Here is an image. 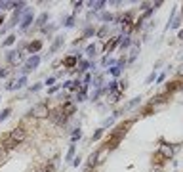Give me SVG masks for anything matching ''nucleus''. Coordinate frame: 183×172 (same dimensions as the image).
<instances>
[{
    "instance_id": "obj_30",
    "label": "nucleus",
    "mask_w": 183,
    "mask_h": 172,
    "mask_svg": "<svg viewBox=\"0 0 183 172\" xmlns=\"http://www.w3.org/2000/svg\"><path fill=\"white\" fill-rule=\"evenodd\" d=\"M101 19H103V21H112L114 17H112L111 14H103V15H101Z\"/></svg>"
},
{
    "instance_id": "obj_9",
    "label": "nucleus",
    "mask_w": 183,
    "mask_h": 172,
    "mask_svg": "<svg viewBox=\"0 0 183 172\" xmlns=\"http://www.w3.org/2000/svg\"><path fill=\"white\" fill-rule=\"evenodd\" d=\"M76 61H78V56H71V58H65L63 65H65V67H69V69H71V67H75V65H76Z\"/></svg>"
},
{
    "instance_id": "obj_10",
    "label": "nucleus",
    "mask_w": 183,
    "mask_h": 172,
    "mask_svg": "<svg viewBox=\"0 0 183 172\" xmlns=\"http://www.w3.org/2000/svg\"><path fill=\"white\" fill-rule=\"evenodd\" d=\"M40 48H42V42H40V40H34V42H31V44H29V52L36 54V52L40 50Z\"/></svg>"
},
{
    "instance_id": "obj_41",
    "label": "nucleus",
    "mask_w": 183,
    "mask_h": 172,
    "mask_svg": "<svg viewBox=\"0 0 183 172\" xmlns=\"http://www.w3.org/2000/svg\"><path fill=\"white\" fill-rule=\"evenodd\" d=\"M2 23H4V19H2V17H0V25H2Z\"/></svg>"
},
{
    "instance_id": "obj_33",
    "label": "nucleus",
    "mask_w": 183,
    "mask_h": 172,
    "mask_svg": "<svg viewBox=\"0 0 183 172\" xmlns=\"http://www.w3.org/2000/svg\"><path fill=\"white\" fill-rule=\"evenodd\" d=\"M42 88V84H34V86H31V92H38Z\"/></svg>"
},
{
    "instance_id": "obj_37",
    "label": "nucleus",
    "mask_w": 183,
    "mask_h": 172,
    "mask_svg": "<svg viewBox=\"0 0 183 172\" xmlns=\"http://www.w3.org/2000/svg\"><path fill=\"white\" fill-rule=\"evenodd\" d=\"M54 82H55V77H50L48 80H46V84H54Z\"/></svg>"
},
{
    "instance_id": "obj_39",
    "label": "nucleus",
    "mask_w": 183,
    "mask_h": 172,
    "mask_svg": "<svg viewBox=\"0 0 183 172\" xmlns=\"http://www.w3.org/2000/svg\"><path fill=\"white\" fill-rule=\"evenodd\" d=\"M105 33H107V27H103V29H101V31H99V33H97V35H99V36H103V35H105Z\"/></svg>"
},
{
    "instance_id": "obj_16",
    "label": "nucleus",
    "mask_w": 183,
    "mask_h": 172,
    "mask_svg": "<svg viewBox=\"0 0 183 172\" xmlns=\"http://www.w3.org/2000/svg\"><path fill=\"white\" fill-rule=\"evenodd\" d=\"M13 42H15V36H13V35H10V36H8V38L2 42V46H12Z\"/></svg>"
},
{
    "instance_id": "obj_38",
    "label": "nucleus",
    "mask_w": 183,
    "mask_h": 172,
    "mask_svg": "<svg viewBox=\"0 0 183 172\" xmlns=\"http://www.w3.org/2000/svg\"><path fill=\"white\" fill-rule=\"evenodd\" d=\"M177 75H179V77H183V65H179V69H177Z\"/></svg>"
},
{
    "instance_id": "obj_14",
    "label": "nucleus",
    "mask_w": 183,
    "mask_h": 172,
    "mask_svg": "<svg viewBox=\"0 0 183 172\" xmlns=\"http://www.w3.org/2000/svg\"><path fill=\"white\" fill-rule=\"evenodd\" d=\"M90 6L94 8V10H101L105 6V2H103V0H99V2H90Z\"/></svg>"
},
{
    "instance_id": "obj_32",
    "label": "nucleus",
    "mask_w": 183,
    "mask_h": 172,
    "mask_svg": "<svg viewBox=\"0 0 183 172\" xmlns=\"http://www.w3.org/2000/svg\"><path fill=\"white\" fill-rule=\"evenodd\" d=\"M164 79H166V73H162V75H158V79H156V82H164Z\"/></svg>"
},
{
    "instance_id": "obj_22",
    "label": "nucleus",
    "mask_w": 183,
    "mask_h": 172,
    "mask_svg": "<svg viewBox=\"0 0 183 172\" xmlns=\"http://www.w3.org/2000/svg\"><path fill=\"white\" fill-rule=\"evenodd\" d=\"M111 75L118 77V75H120V67H117V65H114V67H111Z\"/></svg>"
},
{
    "instance_id": "obj_34",
    "label": "nucleus",
    "mask_w": 183,
    "mask_h": 172,
    "mask_svg": "<svg viewBox=\"0 0 183 172\" xmlns=\"http://www.w3.org/2000/svg\"><path fill=\"white\" fill-rule=\"evenodd\" d=\"M4 157H6V151H4V147H0V161H4Z\"/></svg>"
},
{
    "instance_id": "obj_7",
    "label": "nucleus",
    "mask_w": 183,
    "mask_h": 172,
    "mask_svg": "<svg viewBox=\"0 0 183 172\" xmlns=\"http://www.w3.org/2000/svg\"><path fill=\"white\" fill-rule=\"evenodd\" d=\"M31 23H33V12L27 10V12H25V17H23V21H21V29H23V31L29 29V27H31Z\"/></svg>"
},
{
    "instance_id": "obj_4",
    "label": "nucleus",
    "mask_w": 183,
    "mask_h": 172,
    "mask_svg": "<svg viewBox=\"0 0 183 172\" xmlns=\"http://www.w3.org/2000/svg\"><path fill=\"white\" fill-rule=\"evenodd\" d=\"M158 155L162 159H172L174 157V147L168 145V143H162V145H160V149H158Z\"/></svg>"
},
{
    "instance_id": "obj_40",
    "label": "nucleus",
    "mask_w": 183,
    "mask_h": 172,
    "mask_svg": "<svg viewBox=\"0 0 183 172\" xmlns=\"http://www.w3.org/2000/svg\"><path fill=\"white\" fill-rule=\"evenodd\" d=\"M177 38H183V29L179 31V35H177Z\"/></svg>"
},
{
    "instance_id": "obj_31",
    "label": "nucleus",
    "mask_w": 183,
    "mask_h": 172,
    "mask_svg": "<svg viewBox=\"0 0 183 172\" xmlns=\"http://www.w3.org/2000/svg\"><path fill=\"white\" fill-rule=\"evenodd\" d=\"M84 97H86V94L84 92H78L76 94V102H84Z\"/></svg>"
},
{
    "instance_id": "obj_20",
    "label": "nucleus",
    "mask_w": 183,
    "mask_h": 172,
    "mask_svg": "<svg viewBox=\"0 0 183 172\" xmlns=\"http://www.w3.org/2000/svg\"><path fill=\"white\" fill-rule=\"evenodd\" d=\"M80 138H82V132H80V130H78V128H76V130H75V132H73V143H75V141H76V140H80Z\"/></svg>"
},
{
    "instance_id": "obj_25",
    "label": "nucleus",
    "mask_w": 183,
    "mask_h": 172,
    "mask_svg": "<svg viewBox=\"0 0 183 172\" xmlns=\"http://www.w3.org/2000/svg\"><path fill=\"white\" fill-rule=\"evenodd\" d=\"M88 166H96V155L94 153H92L90 159H88Z\"/></svg>"
},
{
    "instance_id": "obj_23",
    "label": "nucleus",
    "mask_w": 183,
    "mask_h": 172,
    "mask_svg": "<svg viewBox=\"0 0 183 172\" xmlns=\"http://www.w3.org/2000/svg\"><path fill=\"white\" fill-rule=\"evenodd\" d=\"M75 25V17L71 15V17H67V21H65V27H73Z\"/></svg>"
},
{
    "instance_id": "obj_17",
    "label": "nucleus",
    "mask_w": 183,
    "mask_h": 172,
    "mask_svg": "<svg viewBox=\"0 0 183 172\" xmlns=\"http://www.w3.org/2000/svg\"><path fill=\"white\" fill-rule=\"evenodd\" d=\"M139 100H141V97H133V100H132V102L126 105V109H132V107H135L137 103H139Z\"/></svg>"
},
{
    "instance_id": "obj_3",
    "label": "nucleus",
    "mask_w": 183,
    "mask_h": 172,
    "mask_svg": "<svg viewBox=\"0 0 183 172\" xmlns=\"http://www.w3.org/2000/svg\"><path fill=\"white\" fill-rule=\"evenodd\" d=\"M50 117H52L54 122H57V125H65V122H67V115H65V111H63L61 107L55 109L54 113H50Z\"/></svg>"
},
{
    "instance_id": "obj_36",
    "label": "nucleus",
    "mask_w": 183,
    "mask_h": 172,
    "mask_svg": "<svg viewBox=\"0 0 183 172\" xmlns=\"http://www.w3.org/2000/svg\"><path fill=\"white\" fill-rule=\"evenodd\" d=\"M8 75V71L6 69H2V67H0V77H6Z\"/></svg>"
},
{
    "instance_id": "obj_27",
    "label": "nucleus",
    "mask_w": 183,
    "mask_h": 172,
    "mask_svg": "<svg viewBox=\"0 0 183 172\" xmlns=\"http://www.w3.org/2000/svg\"><path fill=\"white\" fill-rule=\"evenodd\" d=\"M175 88H179V82H170L168 84V92H174Z\"/></svg>"
},
{
    "instance_id": "obj_24",
    "label": "nucleus",
    "mask_w": 183,
    "mask_h": 172,
    "mask_svg": "<svg viewBox=\"0 0 183 172\" xmlns=\"http://www.w3.org/2000/svg\"><path fill=\"white\" fill-rule=\"evenodd\" d=\"M120 96H122V92H112V96H111L112 100H111V102H118V100H120Z\"/></svg>"
},
{
    "instance_id": "obj_29",
    "label": "nucleus",
    "mask_w": 183,
    "mask_h": 172,
    "mask_svg": "<svg viewBox=\"0 0 183 172\" xmlns=\"http://www.w3.org/2000/svg\"><path fill=\"white\" fill-rule=\"evenodd\" d=\"M101 136H103V128H99V130H97V132H96L94 136H92V140H99Z\"/></svg>"
},
{
    "instance_id": "obj_35",
    "label": "nucleus",
    "mask_w": 183,
    "mask_h": 172,
    "mask_svg": "<svg viewBox=\"0 0 183 172\" xmlns=\"http://www.w3.org/2000/svg\"><path fill=\"white\" fill-rule=\"evenodd\" d=\"M44 172H55V168H54V164H48V166H46V170Z\"/></svg>"
},
{
    "instance_id": "obj_18",
    "label": "nucleus",
    "mask_w": 183,
    "mask_h": 172,
    "mask_svg": "<svg viewBox=\"0 0 183 172\" xmlns=\"http://www.w3.org/2000/svg\"><path fill=\"white\" fill-rule=\"evenodd\" d=\"M130 46V38L128 36H120V48H126Z\"/></svg>"
},
{
    "instance_id": "obj_21",
    "label": "nucleus",
    "mask_w": 183,
    "mask_h": 172,
    "mask_svg": "<svg viewBox=\"0 0 183 172\" xmlns=\"http://www.w3.org/2000/svg\"><path fill=\"white\" fill-rule=\"evenodd\" d=\"M75 157V145H71V147H69V153H67V161H71Z\"/></svg>"
},
{
    "instance_id": "obj_26",
    "label": "nucleus",
    "mask_w": 183,
    "mask_h": 172,
    "mask_svg": "<svg viewBox=\"0 0 183 172\" xmlns=\"http://www.w3.org/2000/svg\"><path fill=\"white\" fill-rule=\"evenodd\" d=\"M88 67H90V63H88V61H82V63H80V69H78V73H84Z\"/></svg>"
},
{
    "instance_id": "obj_13",
    "label": "nucleus",
    "mask_w": 183,
    "mask_h": 172,
    "mask_svg": "<svg viewBox=\"0 0 183 172\" xmlns=\"http://www.w3.org/2000/svg\"><path fill=\"white\" fill-rule=\"evenodd\" d=\"M94 54H96V46H94V44H90V46L86 48V56H88V58H92Z\"/></svg>"
},
{
    "instance_id": "obj_6",
    "label": "nucleus",
    "mask_w": 183,
    "mask_h": 172,
    "mask_svg": "<svg viewBox=\"0 0 183 172\" xmlns=\"http://www.w3.org/2000/svg\"><path fill=\"white\" fill-rule=\"evenodd\" d=\"M94 155H96V164H101V163H105V157L109 155V149H107V147L103 145L101 149H97Z\"/></svg>"
},
{
    "instance_id": "obj_1",
    "label": "nucleus",
    "mask_w": 183,
    "mask_h": 172,
    "mask_svg": "<svg viewBox=\"0 0 183 172\" xmlns=\"http://www.w3.org/2000/svg\"><path fill=\"white\" fill-rule=\"evenodd\" d=\"M27 138V134H25V128H21V126H17V128H13L12 132H10V136H8V140L2 143L4 147H8V149H12V147H15L17 143H21L23 140Z\"/></svg>"
},
{
    "instance_id": "obj_8",
    "label": "nucleus",
    "mask_w": 183,
    "mask_h": 172,
    "mask_svg": "<svg viewBox=\"0 0 183 172\" xmlns=\"http://www.w3.org/2000/svg\"><path fill=\"white\" fill-rule=\"evenodd\" d=\"M118 44H120V36H114L111 42H107V44H105V52H107V54H111V52H112Z\"/></svg>"
},
{
    "instance_id": "obj_15",
    "label": "nucleus",
    "mask_w": 183,
    "mask_h": 172,
    "mask_svg": "<svg viewBox=\"0 0 183 172\" xmlns=\"http://www.w3.org/2000/svg\"><path fill=\"white\" fill-rule=\"evenodd\" d=\"M10 113H12V109H10V107H6L2 113H0V120H6V119L10 117Z\"/></svg>"
},
{
    "instance_id": "obj_2",
    "label": "nucleus",
    "mask_w": 183,
    "mask_h": 172,
    "mask_svg": "<svg viewBox=\"0 0 183 172\" xmlns=\"http://www.w3.org/2000/svg\"><path fill=\"white\" fill-rule=\"evenodd\" d=\"M29 115L31 117H36V119H46V117H50V107H48V103L40 102V103L33 105V109L29 111Z\"/></svg>"
},
{
    "instance_id": "obj_28",
    "label": "nucleus",
    "mask_w": 183,
    "mask_h": 172,
    "mask_svg": "<svg viewBox=\"0 0 183 172\" xmlns=\"http://www.w3.org/2000/svg\"><path fill=\"white\" fill-rule=\"evenodd\" d=\"M154 77H156V73H154V71H153V73H151V75H149V77H147V80H145V84H151V82H153V80H154Z\"/></svg>"
},
{
    "instance_id": "obj_19",
    "label": "nucleus",
    "mask_w": 183,
    "mask_h": 172,
    "mask_svg": "<svg viewBox=\"0 0 183 172\" xmlns=\"http://www.w3.org/2000/svg\"><path fill=\"white\" fill-rule=\"evenodd\" d=\"M25 82H27V79H25V77H19V80H15V88L25 86Z\"/></svg>"
},
{
    "instance_id": "obj_5",
    "label": "nucleus",
    "mask_w": 183,
    "mask_h": 172,
    "mask_svg": "<svg viewBox=\"0 0 183 172\" xmlns=\"http://www.w3.org/2000/svg\"><path fill=\"white\" fill-rule=\"evenodd\" d=\"M38 63H40V58H38V56L29 58V59H27V63H25V67H23V73H29V71L36 69V67H38Z\"/></svg>"
},
{
    "instance_id": "obj_12",
    "label": "nucleus",
    "mask_w": 183,
    "mask_h": 172,
    "mask_svg": "<svg viewBox=\"0 0 183 172\" xmlns=\"http://www.w3.org/2000/svg\"><path fill=\"white\" fill-rule=\"evenodd\" d=\"M61 44H63V38H57V40H55V42L52 44V48H50V52H57Z\"/></svg>"
},
{
    "instance_id": "obj_11",
    "label": "nucleus",
    "mask_w": 183,
    "mask_h": 172,
    "mask_svg": "<svg viewBox=\"0 0 183 172\" xmlns=\"http://www.w3.org/2000/svg\"><path fill=\"white\" fill-rule=\"evenodd\" d=\"M46 21H48V14H42V15L36 19V25H38V27H44V23H46Z\"/></svg>"
}]
</instances>
